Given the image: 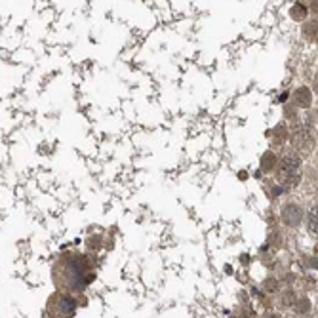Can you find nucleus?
<instances>
[{
    "mask_svg": "<svg viewBox=\"0 0 318 318\" xmlns=\"http://www.w3.org/2000/svg\"><path fill=\"white\" fill-rule=\"evenodd\" d=\"M299 170H301V160L295 153H288L282 156L278 164V179L284 189H292L299 183Z\"/></svg>",
    "mask_w": 318,
    "mask_h": 318,
    "instance_id": "f257e3e1",
    "label": "nucleus"
},
{
    "mask_svg": "<svg viewBox=\"0 0 318 318\" xmlns=\"http://www.w3.org/2000/svg\"><path fill=\"white\" fill-rule=\"evenodd\" d=\"M314 143H316V134H314V128L312 126H307V124H299L292 130V145L299 153L303 155H309L312 149H314Z\"/></svg>",
    "mask_w": 318,
    "mask_h": 318,
    "instance_id": "f03ea898",
    "label": "nucleus"
},
{
    "mask_svg": "<svg viewBox=\"0 0 318 318\" xmlns=\"http://www.w3.org/2000/svg\"><path fill=\"white\" fill-rule=\"evenodd\" d=\"M282 221L290 227H295L303 221V210L297 204H286L282 208Z\"/></svg>",
    "mask_w": 318,
    "mask_h": 318,
    "instance_id": "7ed1b4c3",
    "label": "nucleus"
},
{
    "mask_svg": "<svg viewBox=\"0 0 318 318\" xmlns=\"http://www.w3.org/2000/svg\"><path fill=\"white\" fill-rule=\"evenodd\" d=\"M293 103L297 105L299 109H309L312 103V93L307 86H301L293 91Z\"/></svg>",
    "mask_w": 318,
    "mask_h": 318,
    "instance_id": "20e7f679",
    "label": "nucleus"
},
{
    "mask_svg": "<svg viewBox=\"0 0 318 318\" xmlns=\"http://www.w3.org/2000/svg\"><path fill=\"white\" fill-rule=\"evenodd\" d=\"M307 229H309V233L318 236V204L316 206H312L309 210V214H307Z\"/></svg>",
    "mask_w": 318,
    "mask_h": 318,
    "instance_id": "39448f33",
    "label": "nucleus"
},
{
    "mask_svg": "<svg viewBox=\"0 0 318 318\" xmlns=\"http://www.w3.org/2000/svg\"><path fill=\"white\" fill-rule=\"evenodd\" d=\"M261 168H263V172H271V170L276 168V156H274V153H265L263 155V158H261Z\"/></svg>",
    "mask_w": 318,
    "mask_h": 318,
    "instance_id": "423d86ee",
    "label": "nucleus"
},
{
    "mask_svg": "<svg viewBox=\"0 0 318 318\" xmlns=\"http://www.w3.org/2000/svg\"><path fill=\"white\" fill-rule=\"evenodd\" d=\"M307 10L303 6H301V4H295V6H293V10H292V17L293 20H305L307 17Z\"/></svg>",
    "mask_w": 318,
    "mask_h": 318,
    "instance_id": "0eeeda50",
    "label": "nucleus"
},
{
    "mask_svg": "<svg viewBox=\"0 0 318 318\" xmlns=\"http://www.w3.org/2000/svg\"><path fill=\"white\" fill-rule=\"evenodd\" d=\"M274 136L278 137V141H284V136H286V126L284 124H278V126L274 128Z\"/></svg>",
    "mask_w": 318,
    "mask_h": 318,
    "instance_id": "6e6552de",
    "label": "nucleus"
},
{
    "mask_svg": "<svg viewBox=\"0 0 318 318\" xmlns=\"http://www.w3.org/2000/svg\"><path fill=\"white\" fill-rule=\"evenodd\" d=\"M311 10L314 13H318V0H311Z\"/></svg>",
    "mask_w": 318,
    "mask_h": 318,
    "instance_id": "1a4fd4ad",
    "label": "nucleus"
},
{
    "mask_svg": "<svg viewBox=\"0 0 318 318\" xmlns=\"http://www.w3.org/2000/svg\"><path fill=\"white\" fill-rule=\"evenodd\" d=\"M314 88H316V96H318V78H316V84H314Z\"/></svg>",
    "mask_w": 318,
    "mask_h": 318,
    "instance_id": "9d476101",
    "label": "nucleus"
},
{
    "mask_svg": "<svg viewBox=\"0 0 318 318\" xmlns=\"http://www.w3.org/2000/svg\"><path fill=\"white\" fill-rule=\"evenodd\" d=\"M316 292H318V288H316Z\"/></svg>",
    "mask_w": 318,
    "mask_h": 318,
    "instance_id": "9b49d317",
    "label": "nucleus"
}]
</instances>
